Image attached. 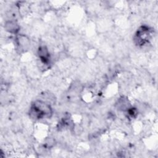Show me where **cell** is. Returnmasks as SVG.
<instances>
[{
    "mask_svg": "<svg viewBox=\"0 0 158 158\" xmlns=\"http://www.w3.org/2000/svg\"><path fill=\"white\" fill-rule=\"evenodd\" d=\"M52 115V109L50 104L43 100L35 101L30 110V117L36 120L44 117L50 118Z\"/></svg>",
    "mask_w": 158,
    "mask_h": 158,
    "instance_id": "obj_1",
    "label": "cell"
},
{
    "mask_svg": "<svg viewBox=\"0 0 158 158\" xmlns=\"http://www.w3.org/2000/svg\"><path fill=\"white\" fill-rule=\"evenodd\" d=\"M38 54L41 62L43 64H47L50 60V54L48 49L45 46H41L38 49Z\"/></svg>",
    "mask_w": 158,
    "mask_h": 158,
    "instance_id": "obj_2",
    "label": "cell"
},
{
    "mask_svg": "<svg viewBox=\"0 0 158 158\" xmlns=\"http://www.w3.org/2000/svg\"><path fill=\"white\" fill-rule=\"evenodd\" d=\"M4 28L7 31L10 33H17L19 30L20 27L17 22L14 20H9L5 23Z\"/></svg>",
    "mask_w": 158,
    "mask_h": 158,
    "instance_id": "obj_3",
    "label": "cell"
}]
</instances>
